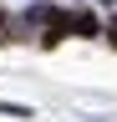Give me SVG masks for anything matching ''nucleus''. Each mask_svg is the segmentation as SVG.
I'll list each match as a JSON object with an SVG mask.
<instances>
[{
  "mask_svg": "<svg viewBox=\"0 0 117 122\" xmlns=\"http://www.w3.org/2000/svg\"><path fill=\"white\" fill-rule=\"evenodd\" d=\"M102 5H112V0H102Z\"/></svg>",
  "mask_w": 117,
  "mask_h": 122,
  "instance_id": "3",
  "label": "nucleus"
},
{
  "mask_svg": "<svg viewBox=\"0 0 117 122\" xmlns=\"http://www.w3.org/2000/svg\"><path fill=\"white\" fill-rule=\"evenodd\" d=\"M66 30H71V36H102V25H97V15H92V10L66 15Z\"/></svg>",
  "mask_w": 117,
  "mask_h": 122,
  "instance_id": "1",
  "label": "nucleus"
},
{
  "mask_svg": "<svg viewBox=\"0 0 117 122\" xmlns=\"http://www.w3.org/2000/svg\"><path fill=\"white\" fill-rule=\"evenodd\" d=\"M107 36H112V46H117V20H112V30H107Z\"/></svg>",
  "mask_w": 117,
  "mask_h": 122,
  "instance_id": "2",
  "label": "nucleus"
}]
</instances>
